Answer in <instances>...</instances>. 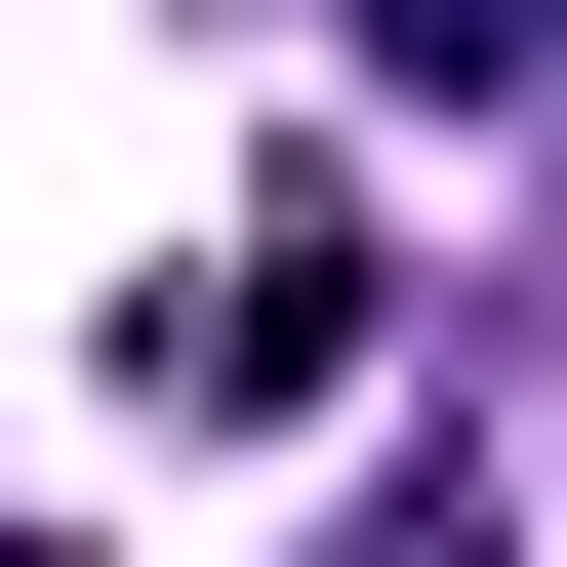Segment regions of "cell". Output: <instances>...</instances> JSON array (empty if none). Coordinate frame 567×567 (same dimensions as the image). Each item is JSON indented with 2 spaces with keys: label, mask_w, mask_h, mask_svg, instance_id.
<instances>
[{
  "label": "cell",
  "mask_w": 567,
  "mask_h": 567,
  "mask_svg": "<svg viewBox=\"0 0 567 567\" xmlns=\"http://www.w3.org/2000/svg\"><path fill=\"white\" fill-rule=\"evenodd\" d=\"M365 365V244H324V203H244V244L163 284V405H324Z\"/></svg>",
  "instance_id": "obj_1"
},
{
  "label": "cell",
  "mask_w": 567,
  "mask_h": 567,
  "mask_svg": "<svg viewBox=\"0 0 567 567\" xmlns=\"http://www.w3.org/2000/svg\"><path fill=\"white\" fill-rule=\"evenodd\" d=\"M365 41H405V82H567V0H365Z\"/></svg>",
  "instance_id": "obj_2"
},
{
  "label": "cell",
  "mask_w": 567,
  "mask_h": 567,
  "mask_svg": "<svg viewBox=\"0 0 567 567\" xmlns=\"http://www.w3.org/2000/svg\"><path fill=\"white\" fill-rule=\"evenodd\" d=\"M365 567H486V527H365Z\"/></svg>",
  "instance_id": "obj_3"
}]
</instances>
